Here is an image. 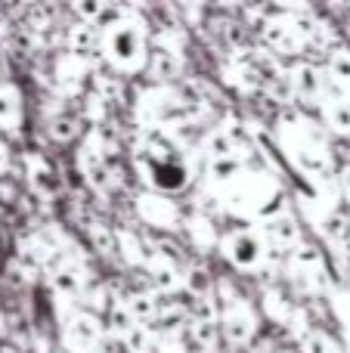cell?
Here are the masks:
<instances>
[{"mask_svg": "<svg viewBox=\"0 0 350 353\" xmlns=\"http://www.w3.org/2000/svg\"><path fill=\"white\" fill-rule=\"evenodd\" d=\"M81 130H84V124H81V118H74V115H56L53 121H50V137L59 143L78 140Z\"/></svg>", "mask_w": 350, "mask_h": 353, "instance_id": "cb8c5ba5", "label": "cell"}, {"mask_svg": "<svg viewBox=\"0 0 350 353\" xmlns=\"http://www.w3.org/2000/svg\"><path fill=\"white\" fill-rule=\"evenodd\" d=\"M258 232L264 236L267 248H270V245H276V248L295 251L298 245H301V226H298V220L291 217V214H276V217L267 220L264 230H258Z\"/></svg>", "mask_w": 350, "mask_h": 353, "instance_id": "30bf717a", "label": "cell"}, {"mask_svg": "<svg viewBox=\"0 0 350 353\" xmlns=\"http://www.w3.org/2000/svg\"><path fill=\"white\" fill-rule=\"evenodd\" d=\"M289 87H291V97H301L307 103H322L329 90V78L322 68H316L313 62H298V65L289 68Z\"/></svg>", "mask_w": 350, "mask_h": 353, "instance_id": "ba28073f", "label": "cell"}, {"mask_svg": "<svg viewBox=\"0 0 350 353\" xmlns=\"http://www.w3.org/2000/svg\"><path fill=\"white\" fill-rule=\"evenodd\" d=\"M78 165H81V174H84V180L90 183L93 189H109L112 180H115V171L109 168V161H105V146L99 143L96 134H90V140L84 143V146L78 149Z\"/></svg>", "mask_w": 350, "mask_h": 353, "instance_id": "52a82bcc", "label": "cell"}, {"mask_svg": "<svg viewBox=\"0 0 350 353\" xmlns=\"http://www.w3.org/2000/svg\"><path fill=\"white\" fill-rule=\"evenodd\" d=\"M260 34H264L267 47L276 50V53H301L304 50V37L298 34V25H295V16H291V12L289 16L267 19Z\"/></svg>", "mask_w": 350, "mask_h": 353, "instance_id": "9c48e42d", "label": "cell"}, {"mask_svg": "<svg viewBox=\"0 0 350 353\" xmlns=\"http://www.w3.org/2000/svg\"><path fill=\"white\" fill-rule=\"evenodd\" d=\"M338 192H341V199L350 205V165H344L341 174H338Z\"/></svg>", "mask_w": 350, "mask_h": 353, "instance_id": "836d02e7", "label": "cell"}, {"mask_svg": "<svg viewBox=\"0 0 350 353\" xmlns=\"http://www.w3.org/2000/svg\"><path fill=\"white\" fill-rule=\"evenodd\" d=\"M134 161H136V168H140L143 180L152 183L161 192H180L192 176L183 152L177 149V143L161 134H149L146 140L136 146Z\"/></svg>", "mask_w": 350, "mask_h": 353, "instance_id": "6da1fadb", "label": "cell"}, {"mask_svg": "<svg viewBox=\"0 0 350 353\" xmlns=\"http://www.w3.org/2000/svg\"><path fill=\"white\" fill-rule=\"evenodd\" d=\"M22 121V93L12 84H0V128L12 130Z\"/></svg>", "mask_w": 350, "mask_h": 353, "instance_id": "ac0fdd59", "label": "cell"}, {"mask_svg": "<svg viewBox=\"0 0 350 353\" xmlns=\"http://www.w3.org/2000/svg\"><path fill=\"white\" fill-rule=\"evenodd\" d=\"M146 270H149V282H152L155 292L167 294V292L183 288V273H180V267L174 261H167V257H161V254L146 257Z\"/></svg>", "mask_w": 350, "mask_h": 353, "instance_id": "4fadbf2b", "label": "cell"}, {"mask_svg": "<svg viewBox=\"0 0 350 353\" xmlns=\"http://www.w3.org/2000/svg\"><path fill=\"white\" fill-rule=\"evenodd\" d=\"M322 109V121L329 124V130L338 137H350V99L341 90H332L329 87L326 97L320 103Z\"/></svg>", "mask_w": 350, "mask_h": 353, "instance_id": "8fae6325", "label": "cell"}, {"mask_svg": "<svg viewBox=\"0 0 350 353\" xmlns=\"http://www.w3.org/2000/svg\"><path fill=\"white\" fill-rule=\"evenodd\" d=\"M192 323H214L217 325L214 294H202V298H196V316H192Z\"/></svg>", "mask_w": 350, "mask_h": 353, "instance_id": "4dcf8cb0", "label": "cell"}, {"mask_svg": "<svg viewBox=\"0 0 350 353\" xmlns=\"http://www.w3.org/2000/svg\"><path fill=\"white\" fill-rule=\"evenodd\" d=\"M84 112H87V118H90V121L103 124V118H105V103L96 97V93H87V97H84Z\"/></svg>", "mask_w": 350, "mask_h": 353, "instance_id": "1f68e13d", "label": "cell"}, {"mask_svg": "<svg viewBox=\"0 0 350 353\" xmlns=\"http://www.w3.org/2000/svg\"><path fill=\"white\" fill-rule=\"evenodd\" d=\"M118 239V248H121V254L127 257V263H146V251L140 248V239L130 236V232H115Z\"/></svg>", "mask_w": 350, "mask_h": 353, "instance_id": "f1b7e54d", "label": "cell"}, {"mask_svg": "<svg viewBox=\"0 0 350 353\" xmlns=\"http://www.w3.org/2000/svg\"><path fill=\"white\" fill-rule=\"evenodd\" d=\"M205 149H208L211 161H217V159H229V155H236V149H239V143H236L233 130L220 128V130H214V134L208 137V143H205Z\"/></svg>", "mask_w": 350, "mask_h": 353, "instance_id": "7402d4cb", "label": "cell"}, {"mask_svg": "<svg viewBox=\"0 0 350 353\" xmlns=\"http://www.w3.org/2000/svg\"><path fill=\"white\" fill-rule=\"evenodd\" d=\"M301 353H344V347H341L329 332L313 329V332H307V335L301 338Z\"/></svg>", "mask_w": 350, "mask_h": 353, "instance_id": "603a6c76", "label": "cell"}, {"mask_svg": "<svg viewBox=\"0 0 350 353\" xmlns=\"http://www.w3.org/2000/svg\"><path fill=\"white\" fill-rule=\"evenodd\" d=\"M105 329H109L112 338H127L130 332L136 329V323L130 319V313L124 310V304H115L109 310V323H105Z\"/></svg>", "mask_w": 350, "mask_h": 353, "instance_id": "d4e9b609", "label": "cell"}, {"mask_svg": "<svg viewBox=\"0 0 350 353\" xmlns=\"http://www.w3.org/2000/svg\"><path fill=\"white\" fill-rule=\"evenodd\" d=\"M347 294H350V292H347Z\"/></svg>", "mask_w": 350, "mask_h": 353, "instance_id": "74e56055", "label": "cell"}, {"mask_svg": "<svg viewBox=\"0 0 350 353\" xmlns=\"http://www.w3.org/2000/svg\"><path fill=\"white\" fill-rule=\"evenodd\" d=\"M6 171H10V146L0 140V176H3Z\"/></svg>", "mask_w": 350, "mask_h": 353, "instance_id": "e575fe53", "label": "cell"}, {"mask_svg": "<svg viewBox=\"0 0 350 353\" xmlns=\"http://www.w3.org/2000/svg\"><path fill=\"white\" fill-rule=\"evenodd\" d=\"M158 294L155 292H134L127 294V301H124V310L130 313V319H134L136 325H149V319L158 316Z\"/></svg>", "mask_w": 350, "mask_h": 353, "instance_id": "2e32d148", "label": "cell"}, {"mask_svg": "<svg viewBox=\"0 0 350 353\" xmlns=\"http://www.w3.org/2000/svg\"><path fill=\"white\" fill-rule=\"evenodd\" d=\"M329 81L335 84V90H341L344 97H350V47H335L332 53H329Z\"/></svg>", "mask_w": 350, "mask_h": 353, "instance_id": "e0dca14e", "label": "cell"}, {"mask_svg": "<svg viewBox=\"0 0 350 353\" xmlns=\"http://www.w3.org/2000/svg\"><path fill=\"white\" fill-rule=\"evenodd\" d=\"M28 183H31V189L41 195H53L56 189H59V176L53 174V168H50L47 161L37 159V155H31V161H28Z\"/></svg>", "mask_w": 350, "mask_h": 353, "instance_id": "d6986e66", "label": "cell"}, {"mask_svg": "<svg viewBox=\"0 0 350 353\" xmlns=\"http://www.w3.org/2000/svg\"><path fill=\"white\" fill-rule=\"evenodd\" d=\"M136 208H140V214L149 220L152 226H177L180 214H177V205H174L171 199H165V195H143L140 201H136Z\"/></svg>", "mask_w": 350, "mask_h": 353, "instance_id": "5bb4252c", "label": "cell"}, {"mask_svg": "<svg viewBox=\"0 0 350 353\" xmlns=\"http://www.w3.org/2000/svg\"><path fill=\"white\" fill-rule=\"evenodd\" d=\"M341 248L350 251V217H347V223H344V236H341Z\"/></svg>", "mask_w": 350, "mask_h": 353, "instance_id": "d590c367", "label": "cell"}, {"mask_svg": "<svg viewBox=\"0 0 350 353\" xmlns=\"http://www.w3.org/2000/svg\"><path fill=\"white\" fill-rule=\"evenodd\" d=\"M93 87H96V97L103 99V103H115V99L121 97V84H118L115 78H109V74H96Z\"/></svg>", "mask_w": 350, "mask_h": 353, "instance_id": "f546056e", "label": "cell"}, {"mask_svg": "<svg viewBox=\"0 0 350 353\" xmlns=\"http://www.w3.org/2000/svg\"><path fill=\"white\" fill-rule=\"evenodd\" d=\"M186 230H189V236H192V242H196V248H198V251H208L211 245L217 242L214 226H211L205 217H192V220H186Z\"/></svg>", "mask_w": 350, "mask_h": 353, "instance_id": "484cf974", "label": "cell"}, {"mask_svg": "<svg viewBox=\"0 0 350 353\" xmlns=\"http://www.w3.org/2000/svg\"><path fill=\"white\" fill-rule=\"evenodd\" d=\"M90 242H93V248H96L99 254H112V251L118 248L115 232H112L105 223H90Z\"/></svg>", "mask_w": 350, "mask_h": 353, "instance_id": "83f0119b", "label": "cell"}, {"mask_svg": "<svg viewBox=\"0 0 350 353\" xmlns=\"http://www.w3.org/2000/svg\"><path fill=\"white\" fill-rule=\"evenodd\" d=\"M99 50L105 53V59L112 62V68L124 74H136L146 68L149 47H146V28L136 16H118L112 22H105V28L99 31Z\"/></svg>", "mask_w": 350, "mask_h": 353, "instance_id": "7a4b0ae2", "label": "cell"}, {"mask_svg": "<svg viewBox=\"0 0 350 353\" xmlns=\"http://www.w3.org/2000/svg\"><path fill=\"white\" fill-rule=\"evenodd\" d=\"M186 341L192 344L196 350H214L217 347V325L214 323H192L186 325Z\"/></svg>", "mask_w": 350, "mask_h": 353, "instance_id": "44dd1931", "label": "cell"}, {"mask_svg": "<svg viewBox=\"0 0 350 353\" xmlns=\"http://www.w3.org/2000/svg\"><path fill=\"white\" fill-rule=\"evenodd\" d=\"M103 341V325L90 310H78L62 325V344L68 353H96Z\"/></svg>", "mask_w": 350, "mask_h": 353, "instance_id": "5b68a950", "label": "cell"}, {"mask_svg": "<svg viewBox=\"0 0 350 353\" xmlns=\"http://www.w3.org/2000/svg\"><path fill=\"white\" fill-rule=\"evenodd\" d=\"M96 53H99V31H96V25L81 22V19H78V22L68 28V56H74V59H81L87 65V62H90Z\"/></svg>", "mask_w": 350, "mask_h": 353, "instance_id": "7c38bea8", "label": "cell"}, {"mask_svg": "<svg viewBox=\"0 0 350 353\" xmlns=\"http://www.w3.org/2000/svg\"><path fill=\"white\" fill-rule=\"evenodd\" d=\"M220 332L223 338H227L229 344H236V347H242V344H248L254 338V332H258V313L251 310V304H245L242 298H229L227 307H223L220 313Z\"/></svg>", "mask_w": 350, "mask_h": 353, "instance_id": "8992f818", "label": "cell"}, {"mask_svg": "<svg viewBox=\"0 0 350 353\" xmlns=\"http://www.w3.org/2000/svg\"><path fill=\"white\" fill-rule=\"evenodd\" d=\"M242 174V161H239V155H229V159H217V161H211V180L214 183H233L236 176Z\"/></svg>", "mask_w": 350, "mask_h": 353, "instance_id": "4316f807", "label": "cell"}, {"mask_svg": "<svg viewBox=\"0 0 350 353\" xmlns=\"http://www.w3.org/2000/svg\"><path fill=\"white\" fill-rule=\"evenodd\" d=\"M347 99H350V97H347Z\"/></svg>", "mask_w": 350, "mask_h": 353, "instance_id": "8d00e7d4", "label": "cell"}, {"mask_svg": "<svg viewBox=\"0 0 350 353\" xmlns=\"http://www.w3.org/2000/svg\"><path fill=\"white\" fill-rule=\"evenodd\" d=\"M53 288L59 298H81L84 294V276L74 263L56 261L53 263Z\"/></svg>", "mask_w": 350, "mask_h": 353, "instance_id": "9a60e30c", "label": "cell"}, {"mask_svg": "<svg viewBox=\"0 0 350 353\" xmlns=\"http://www.w3.org/2000/svg\"><path fill=\"white\" fill-rule=\"evenodd\" d=\"M87 74V65L81 59H74V56H59V62H56V84L62 87V90H78L81 78Z\"/></svg>", "mask_w": 350, "mask_h": 353, "instance_id": "ffe728a7", "label": "cell"}, {"mask_svg": "<svg viewBox=\"0 0 350 353\" xmlns=\"http://www.w3.org/2000/svg\"><path fill=\"white\" fill-rule=\"evenodd\" d=\"M223 257L242 273H254L267 261V242L258 230H236L223 239Z\"/></svg>", "mask_w": 350, "mask_h": 353, "instance_id": "277c9868", "label": "cell"}, {"mask_svg": "<svg viewBox=\"0 0 350 353\" xmlns=\"http://www.w3.org/2000/svg\"><path fill=\"white\" fill-rule=\"evenodd\" d=\"M282 140L289 146V155L295 159V165L307 176L326 180L332 174V152H329L322 134L313 128V121H307V118L291 121L289 134H282Z\"/></svg>", "mask_w": 350, "mask_h": 353, "instance_id": "3957f363", "label": "cell"}, {"mask_svg": "<svg viewBox=\"0 0 350 353\" xmlns=\"http://www.w3.org/2000/svg\"><path fill=\"white\" fill-rule=\"evenodd\" d=\"M143 353H186V347L177 341H152Z\"/></svg>", "mask_w": 350, "mask_h": 353, "instance_id": "d6a6232c", "label": "cell"}]
</instances>
